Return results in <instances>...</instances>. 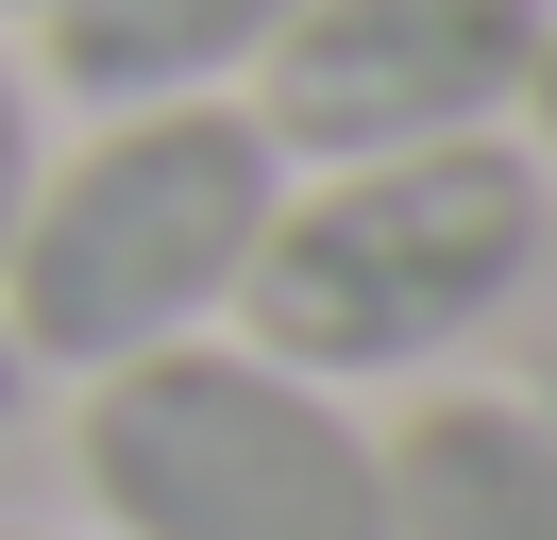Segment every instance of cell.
<instances>
[{"label":"cell","instance_id":"obj_1","mask_svg":"<svg viewBox=\"0 0 557 540\" xmlns=\"http://www.w3.org/2000/svg\"><path fill=\"white\" fill-rule=\"evenodd\" d=\"M287 202V152L253 101H119L85 152L35 169L0 236V338L17 371H119L237 321V270Z\"/></svg>","mask_w":557,"mask_h":540},{"label":"cell","instance_id":"obj_2","mask_svg":"<svg viewBox=\"0 0 557 540\" xmlns=\"http://www.w3.org/2000/svg\"><path fill=\"white\" fill-rule=\"evenodd\" d=\"M523 270H541V152L507 135L355 152V169H287L237 270V338L305 389H372V371H440L473 321H507Z\"/></svg>","mask_w":557,"mask_h":540},{"label":"cell","instance_id":"obj_3","mask_svg":"<svg viewBox=\"0 0 557 540\" xmlns=\"http://www.w3.org/2000/svg\"><path fill=\"white\" fill-rule=\"evenodd\" d=\"M85 506L102 540H388V456L338 389L271 371L253 338H170V355L85 371Z\"/></svg>","mask_w":557,"mask_h":540},{"label":"cell","instance_id":"obj_4","mask_svg":"<svg viewBox=\"0 0 557 540\" xmlns=\"http://www.w3.org/2000/svg\"><path fill=\"white\" fill-rule=\"evenodd\" d=\"M541 34H557V0H305L271 34V68H253V119H271L287 169L507 135Z\"/></svg>","mask_w":557,"mask_h":540},{"label":"cell","instance_id":"obj_5","mask_svg":"<svg viewBox=\"0 0 557 540\" xmlns=\"http://www.w3.org/2000/svg\"><path fill=\"white\" fill-rule=\"evenodd\" d=\"M388 456V540H557V422L523 389H422Z\"/></svg>","mask_w":557,"mask_h":540},{"label":"cell","instance_id":"obj_6","mask_svg":"<svg viewBox=\"0 0 557 540\" xmlns=\"http://www.w3.org/2000/svg\"><path fill=\"white\" fill-rule=\"evenodd\" d=\"M35 17H51V85L119 119V101H237L305 0H35Z\"/></svg>","mask_w":557,"mask_h":540},{"label":"cell","instance_id":"obj_7","mask_svg":"<svg viewBox=\"0 0 557 540\" xmlns=\"http://www.w3.org/2000/svg\"><path fill=\"white\" fill-rule=\"evenodd\" d=\"M35 85H17V51H0V236H17V202H35Z\"/></svg>","mask_w":557,"mask_h":540},{"label":"cell","instance_id":"obj_8","mask_svg":"<svg viewBox=\"0 0 557 540\" xmlns=\"http://www.w3.org/2000/svg\"><path fill=\"white\" fill-rule=\"evenodd\" d=\"M523 135H541V169H557V34H541V68H523Z\"/></svg>","mask_w":557,"mask_h":540},{"label":"cell","instance_id":"obj_9","mask_svg":"<svg viewBox=\"0 0 557 540\" xmlns=\"http://www.w3.org/2000/svg\"><path fill=\"white\" fill-rule=\"evenodd\" d=\"M17 405H35V371H17V338H0V422H17Z\"/></svg>","mask_w":557,"mask_h":540},{"label":"cell","instance_id":"obj_10","mask_svg":"<svg viewBox=\"0 0 557 540\" xmlns=\"http://www.w3.org/2000/svg\"><path fill=\"white\" fill-rule=\"evenodd\" d=\"M523 405H541V422H557V371H541V389H523Z\"/></svg>","mask_w":557,"mask_h":540},{"label":"cell","instance_id":"obj_11","mask_svg":"<svg viewBox=\"0 0 557 540\" xmlns=\"http://www.w3.org/2000/svg\"><path fill=\"white\" fill-rule=\"evenodd\" d=\"M0 17H35V0H0Z\"/></svg>","mask_w":557,"mask_h":540}]
</instances>
